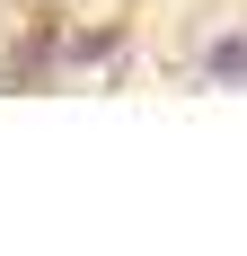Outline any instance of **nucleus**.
Here are the masks:
<instances>
[{
  "label": "nucleus",
  "mask_w": 247,
  "mask_h": 256,
  "mask_svg": "<svg viewBox=\"0 0 247 256\" xmlns=\"http://www.w3.org/2000/svg\"><path fill=\"white\" fill-rule=\"evenodd\" d=\"M212 71H221V80H247V44H212Z\"/></svg>",
  "instance_id": "nucleus-1"
}]
</instances>
